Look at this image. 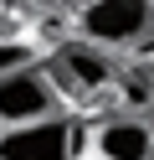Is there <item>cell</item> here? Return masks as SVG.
<instances>
[{"instance_id":"2","label":"cell","mask_w":154,"mask_h":160,"mask_svg":"<svg viewBox=\"0 0 154 160\" xmlns=\"http://www.w3.org/2000/svg\"><path fill=\"white\" fill-rule=\"evenodd\" d=\"M57 114H62V93H57V83L46 78L41 62L0 78V129L41 124V119H57Z\"/></svg>"},{"instance_id":"1","label":"cell","mask_w":154,"mask_h":160,"mask_svg":"<svg viewBox=\"0 0 154 160\" xmlns=\"http://www.w3.org/2000/svg\"><path fill=\"white\" fill-rule=\"evenodd\" d=\"M77 42L98 47V52H113V47H139L144 36L154 31V5L149 0H87L77 5Z\"/></svg>"},{"instance_id":"4","label":"cell","mask_w":154,"mask_h":160,"mask_svg":"<svg viewBox=\"0 0 154 160\" xmlns=\"http://www.w3.org/2000/svg\"><path fill=\"white\" fill-rule=\"evenodd\" d=\"M72 150H77V124L67 114L0 129V160H72Z\"/></svg>"},{"instance_id":"6","label":"cell","mask_w":154,"mask_h":160,"mask_svg":"<svg viewBox=\"0 0 154 160\" xmlns=\"http://www.w3.org/2000/svg\"><path fill=\"white\" fill-rule=\"evenodd\" d=\"M21 67H31V47L0 42V78H5V72H21Z\"/></svg>"},{"instance_id":"3","label":"cell","mask_w":154,"mask_h":160,"mask_svg":"<svg viewBox=\"0 0 154 160\" xmlns=\"http://www.w3.org/2000/svg\"><path fill=\"white\" fill-rule=\"evenodd\" d=\"M46 78L57 83V93L62 88H67V93H103V88H113V78H118V62H113L108 52H98V47H87V42H62L57 52H51Z\"/></svg>"},{"instance_id":"5","label":"cell","mask_w":154,"mask_h":160,"mask_svg":"<svg viewBox=\"0 0 154 160\" xmlns=\"http://www.w3.org/2000/svg\"><path fill=\"white\" fill-rule=\"evenodd\" d=\"M92 150L98 160H154V129L144 119H103L92 129Z\"/></svg>"}]
</instances>
